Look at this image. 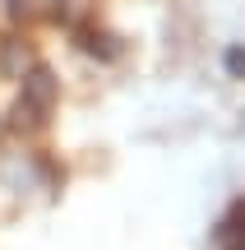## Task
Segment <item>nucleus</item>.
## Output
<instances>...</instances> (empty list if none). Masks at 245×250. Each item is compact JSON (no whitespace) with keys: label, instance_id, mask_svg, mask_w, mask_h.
Instances as JSON below:
<instances>
[{"label":"nucleus","instance_id":"423d86ee","mask_svg":"<svg viewBox=\"0 0 245 250\" xmlns=\"http://www.w3.org/2000/svg\"><path fill=\"white\" fill-rule=\"evenodd\" d=\"M227 74L245 79V51H241V46H231V51H227Z\"/></svg>","mask_w":245,"mask_h":250},{"label":"nucleus","instance_id":"20e7f679","mask_svg":"<svg viewBox=\"0 0 245 250\" xmlns=\"http://www.w3.org/2000/svg\"><path fill=\"white\" fill-rule=\"evenodd\" d=\"M42 116H46V111H37L33 102L19 98V107H14V116H9V125H14V130H37V125H42Z\"/></svg>","mask_w":245,"mask_h":250},{"label":"nucleus","instance_id":"39448f33","mask_svg":"<svg viewBox=\"0 0 245 250\" xmlns=\"http://www.w3.org/2000/svg\"><path fill=\"white\" fill-rule=\"evenodd\" d=\"M0 65H5L9 74H23V70H28V46H23V42H5V56H0Z\"/></svg>","mask_w":245,"mask_h":250},{"label":"nucleus","instance_id":"7ed1b4c3","mask_svg":"<svg viewBox=\"0 0 245 250\" xmlns=\"http://www.w3.org/2000/svg\"><path fill=\"white\" fill-rule=\"evenodd\" d=\"M79 46L88 56H102V61H116V56H120V37L107 33V28H93V23L79 28Z\"/></svg>","mask_w":245,"mask_h":250},{"label":"nucleus","instance_id":"f257e3e1","mask_svg":"<svg viewBox=\"0 0 245 250\" xmlns=\"http://www.w3.org/2000/svg\"><path fill=\"white\" fill-rule=\"evenodd\" d=\"M19 79H23V102H33L37 111H51V107H56L60 79H56L46 65H28V74H19Z\"/></svg>","mask_w":245,"mask_h":250},{"label":"nucleus","instance_id":"0eeeda50","mask_svg":"<svg viewBox=\"0 0 245 250\" xmlns=\"http://www.w3.org/2000/svg\"><path fill=\"white\" fill-rule=\"evenodd\" d=\"M9 14H14V19H23V14H28V0H9Z\"/></svg>","mask_w":245,"mask_h":250},{"label":"nucleus","instance_id":"f03ea898","mask_svg":"<svg viewBox=\"0 0 245 250\" xmlns=\"http://www.w3.org/2000/svg\"><path fill=\"white\" fill-rule=\"evenodd\" d=\"M213 241H218V250H245V199H236L227 208V218L218 223Z\"/></svg>","mask_w":245,"mask_h":250}]
</instances>
